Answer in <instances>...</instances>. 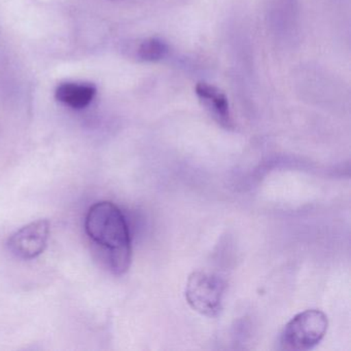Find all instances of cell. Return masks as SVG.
I'll list each match as a JSON object with an SVG mask.
<instances>
[{"label":"cell","mask_w":351,"mask_h":351,"mask_svg":"<svg viewBox=\"0 0 351 351\" xmlns=\"http://www.w3.org/2000/svg\"><path fill=\"white\" fill-rule=\"evenodd\" d=\"M85 230L93 243L104 250L110 270L117 275L126 273L132 261V241L126 217L108 201L91 206L85 219Z\"/></svg>","instance_id":"1"},{"label":"cell","mask_w":351,"mask_h":351,"mask_svg":"<svg viewBox=\"0 0 351 351\" xmlns=\"http://www.w3.org/2000/svg\"><path fill=\"white\" fill-rule=\"evenodd\" d=\"M328 328V316L324 312L317 309L305 310L285 324L279 344L283 350H311L322 342Z\"/></svg>","instance_id":"2"},{"label":"cell","mask_w":351,"mask_h":351,"mask_svg":"<svg viewBox=\"0 0 351 351\" xmlns=\"http://www.w3.org/2000/svg\"><path fill=\"white\" fill-rule=\"evenodd\" d=\"M226 285L223 279L209 273L197 271L189 277L186 299L189 305L206 317H217L223 309Z\"/></svg>","instance_id":"3"},{"label":"cell","mask_w":351,"mask_h":351,"mask_svg":"<svg viewBox=\"0 0 351 351\" xmlns=\"http://www.w3.org/2000/svg\"><path fill=\"white\" fill-rule=\"evenodd\" d=\"M50 230L48 219H38L28 223L9 238L8 248L14 256L21 260L38 258L46 250Z\"/></svg>","instance_id":"4"},{"label":"cell","mask_w":351,"mask_h":351,"mask_svg":"<svg viewBox=\"0 0 351 351\" xmlns=\"http://www.w3.org/2000/svg\"><path fill=\"white\" fill-rule=\"evenodd\" d=\"M195 93L203 108L221 126L226 129L233 127L229 100L221 89L210 84L198 83Z\"/></svg>","instance_id":"5"},{"label":"cell","mask_w":351,"mask_h":351,"mask_svg":"<svg viewBox=\"0 0 351 351\" xmlns=\"http://www.w3.org/2000/svg\"><path fill=\"white\" fill-rule=\"evenodd\" d=\"M97 89L92 84L62 83L56 88L55 97L73 110H83L93 101Z\"/></svg>","instance_id":"6"},{"label":"cell","mask_w":351,"mask_h":351,"mask_svg":"<svg viewBox=\"0 0 351 351\" xmlns=\"http://www.w3.org/2000/svg\"><path fill=\"white\" fill-rule=\"evenodd\" d=\"M169 53V46L160 38H149L137 48V58L143 62L155 63L163 60Z\"/></svg>","instance_id":"7"}]
</instances>
